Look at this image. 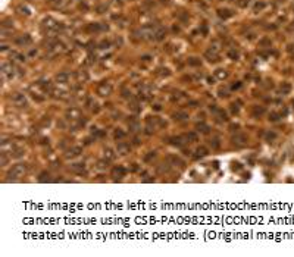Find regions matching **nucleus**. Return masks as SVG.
Here are the masks:
<instances>
[{
	"instance_id": "obj_17",
	"label": "nucleus",
	"mask_w": 294,
	"mask_h": 257,
	"mask_svg": "<svg viewBox=\"0 0 294 257\" xmlns=\"http://www.w3.org/2000/svg\"><path fill=\"white\" fill-rule=\"evenodd\" d=\"M184 140H187L185 137H174V138H171V144L172 146H177V147H183L187 141H184Z\"/></svg>"
},
{
	"instance_id": "obj_49",
	"label": "nucleus",
	"mask_w": 294,
	"mask_h": 257,
	"mask_svg": "<svg viewBox=\"0 0 294 257\" xmlns=\"http://www.w3.org/2000/svg\"><path fill=\"white\" fill-rule=\"evenodd\" d=\"M154 156H156V153H154V151H150V153H149V154L146 156V157H144V160H146V162H149L150 159H153Z\"/></svg>"
},
{
	"instance_id": "obj_18",
	"label": "nucleus",
	"mask_w": 294,
	"mask_h": 257,
	"mask_svg": "<svg viewBox=\"0 0 294 257\" xmlns=\"http://www.w3.org/2000/svg\"><path fill=\"white\" fill-rule=\"evenodd\" d=\"M196 129L199 131V132H202V134H209V131H210L209 125H206L204 122H197L196 123Z\"/></svg>"
},
{
	"instance_id": "obj_31",
	"label": "nucleus",
	"mask_w": 294,
	"mask_h": 257,
	"mask_svg": "<svg viewBox=\"0 0 294 257\" xmlns=\"http://www.w3.org/2000/svg\"><path fill=\"white\" fill-rule=\"evenodd\" d=\"M50 5L55 7V9H59V7H63L65 0H50Z\"/></svg>"
},
{
	"instance_id": "obj_4",
	"label": "nucleus",
	"mask_w": 294,
	"mask_h": 257,
	"mask_svg": "<svg viewBox=\"0 0 294 257\" xmlns=\"http://www.w3.org/2000/svg\"><path fill=\"white\" fill-rule=\"evenodd\" d=\"M12 103L16 106V107H27L28 106V102L22 93H13L12 94Z\"/></svg>"
},
{
	"instance_id": "obj_50",
	"label": "nucleus",
	"mask_w": 294,
	"mask_h": 257,
	"mask_svg": "<svg viewBox=\"0 0 294 257\" xmlns=\"http://www.w3.org/2000/svg\"><path fill=\"white\" fill-rule=\"evenodd\" d=\"M160 75H165V77H168V75H169V73H171V72H169V69H168V68H165V69H163V68H162V69H160Z\"/></svg>"
},
{
	"instance_id": "obj_53",
	"label": "nucleus",
	"mask_w": 294,
	"mask_h": 257,
	"mask_svg": "<svg viewBox=\"0 0 294 257\" xmlns=\"http://www.w3.org/2000/svg\"><path fill=\"white\" fill-rule=\"evenodd\" d=\"M131 109L135 110V112H138V110H140V107H138V104H137V103H132V104H131Z\"/></svg>"
},
{
	"instance_id": "obj_13",
	"label": "nucleus",
	"mask_w": 294,
	"mask_h": 257,
	"mask_svg": "<svg viewBox=\"0 0 294 257\" xmlns=\"http://www.w3.org/2000/svg\"><path fill=\"white\" fill-rule=\"evenodd\" d=\"M81 151H82V148H81V147H72V148H69V150H68L65 156H66L68 159H72V157H77V156H80Z\"/></svg>"
},
{
	"instance_id": "obj_22",
	"label": "nucleus",
	"mask_w": 294,
	"mask_h": 257,
	"mask_svg": "<svg viewBox=\"0 0 294 257\" xmlns=\"http://www.w3.org/2000/svg\"><path fill=\"white\" fill-rule=\"evenodd\" d=\"M215 77H216L218 80H227L228 72L225 69H216V71H215Z\"/></svg>"
},
{
	"instance_id": "obj_6",
	"label": "nucleus",
	"mask_w": 294,
	"mask_h": 257,
	"mask_svg": "<svg viewBox=\"0 0 294 257\" xmlns=\"http://www.w3.org/2000/svg\"><path fill=\"white\" fill-rule=\"evenodd\" d=\"M156 28L158 27H154V25H144L140 31L141 37L143 38H153L154 40V31H156Z\"/></svg>"
},
{
	"instance_id": "obj_11",
	"label": "nucleus",
	"mask_w": 294,
	"mask_h": 257,
	"mask_svg": "<svg viewBox=\"0 0 294 257\" xmlns=\"http://www.w3.org/2000/svg\"><path fill=\"white\" fill-rule=\"evenodd\" d=\"M125 173H127V169L122 168V166H115L112 169V176L113 178H122L125 176Z\"/></svg>"
},
{
	"instance_id": "obj_8",
	"label": "nucleus",
	"mask_w": 294,
	"mask_h": 257,
	"mask_svg": "<svg viewBox=\"0 0 294 257\" xmlns=\"http://www.w3.org/2000/svg\"><path fill=\"white\" fill-rule=\"evenodd\" d=\"M69 171L74 172V173H78V175H86L87 173V169H86V165L84 163H72L69 166Z\"/></svg>"
},
{
	"instance_id": "obj_46",
	"label": "nucleus",
	"mask_w": 294,
	"mask_h": 257,
	"mask_svg": "<svg viewBox=\"0 0 294 257\" xmlns=\"http://www.w3.org/2000/svg\"><path fill=\"white\" fill-rule=\"evenodd\" d=\"M40 125H41V126H49V125H50V119H49V118H43V119H41V122H40Z\"/></svg>"
},
{
	"instance_id": "obj_52",
	"label": "nucleus",
	"mask_w": 294,
	"mask_h": 257,
	"mask_svg": "<svg viewBox=\"0 0 294 257\" xmlns=\"http://www.w3.org/2000/svg\"><path fill=\"white\" fill-rule=\"evenodd\" d=\"M240 87H241V82H235V84L231 85V90H238Z\"/></svg>"
},
{
	"instance_id": "obj_26",
	"label": "nucleus",
	"mask_w": 294,
	"mask_h": 257,
	"mask_svg": "<svg viewBox=\"0 0 294 257\" xmlns=\"http://www.w3.org/2000/svg\"><path fill=\"white\" fill-rule=\"evenodd\" d=\"M206 154H208V148H206V147L202 146V147H199V148L196 150V157H197V159H199V157H204Z\"/></svg>"
},
{
	"instance_id": "obj_42",
	"label": "nucleus",
	"mask_w": 294,
	"mask_h": 257,
	"mask_svg": "<svg viewBox=\"0 0 294 257\" xmlns=\"http://www.w3.org/2000/svg\"><path fill=\"white\" fill-rule=\"evenodd\" d=\"M18 10H19V12H21V13H25V15H27V16H28V15H30V9H28V7H27V6H19L18 7Z\"/></svg>"
},
{
	"instance_id": "obj_59",
	"label": "nucleus",
	"mask_w": 294,
	"mask_h": 257,
	"mask_svg": "<svg viewBox=\"0 0 294 257\" xmlns=\"http://www.w3.org/2000/svg\"><path fill=\"white\" fill-rule=\"evenodd\" d=\"M293 104H294V100H293Z\"/></svg>"
},
{
	"instance_id": "obj_51",
	"label": "nucleus",
	"mask_w": 294,
	"mask_h": 257,
	"mask_svg": "<svg viewBox=\"0 0 294 257\" xmlns=\"http://www.w3.org/2000/svg\"><path fill=\"white\" fill-rule=\"evenodd\" d=\"M110 46V41H103V43L100 44V49H107Z\"/></svg>"
},
{
	"instance_id": "obj_48",
	"label": "nucleus",
	"mask_w": 294,
	"mask_h": 257,
	"mask_svg": "<svg viewBox=\"0 0 294 257\" xmlns=\"http://www.w3.org/2000/svg\"><path fill=\"white\" fill-rule=\"evenodd\" d=\"M77 77H78L80 80H82V81H86L87 78H88V77H87V73H84V72H78V73H77Z\"/></svg>"
},
{
	"instance_id": "obj_33",
	"label": "nucleus",
	"mask_w": 294,
	"mask_h": 257,
	"mask_svg": "<svg viewBox=\"0 0 294 257\" xmlns=\"http://www.w3.org/2000/svg\"><path fill=\"white\" fill-rule=\"evenodd\" d=\"M50 93H52V96H53L55 98H61V97H63V94H65L62 90H57V88H53Z\"/></svg>"
},
{
	"instance_id": "obj_15",
	"label": "nucleus",
	"mask_w": 294,
	"mask_h": 257,
	"mask_svg": "<svg viewBox=\"0 0 294 257\" xmlns=\"http://www.w3.org/2000/svg\"><path fill=\"white\" fill-rule=\"evenodd\" d=\"M166 35V30L163 28V27H158L156 28V31H154V40L156 41H160V40H163Z\"/></svg>"
},
{
	"instance_id": "obj_1",
	"label": "nucleus",
	"mask_w": 294,
	"mask_h": 257,
	"mask_svg": "<svg viewBox=\"0 0 294 257\" xmlns=\"http://www.w3.org/2000/svg\"><path fill=\"white\" fill-rule=\"evenodd\" d=\"M27 171H28V166L25 165V163H18V165H15L10 169V172L7 173V176H9V181L12 179V181H15V179H19V178H22L27 173Z\"/></svg>"
},
{
	"instance_id": "obj_55",
	"label": "nucleus",
	"mask_w": 294,
	"mask_h": 257,
	"mask_svg": "<svg viewBox=\"0 0 294 257\" xmlns=\"http://www.w3.org/2000/svg\"><path fill=\"white\" fill-rule=\"evenodd\" d=\"M228 94H227V91L225 90H219V97H227Z\"/></svg>"
},
{
	"instance_id": "obj_40",
	"label": "nucleus",
	"mask_w": 294,
	"mask_h": 257,
	"mask_svg": "<svg viewBox=\"0 0 294 257\" xmlns=\"http://www.w3.org/2000/svg\"><path fill=\"white\" fill-rule=\"evenodd\" d=\"M113 137H115L116 140H122L124 137H125V132H124V131H121V129H116V131H115V134H113Z\"/></svg>"
},
{
	"instance_id": "obj_39",
	"label": "nucleus",
	"mask_w": 294,
	"mask_h": 257,
	"mask_svg": "<svg viewBox=\"0 0 294 257\" xmlns=\"http://www.w3.org/2000/svg\"><path fill=\"white\" fill-rule=\"evenodd\" d=\"M279 118H281V115H279V113H276V112H271V113H269V121H272V122L278 121Z\"/></svg>"
},
{
	"instance_id": "obj_3",
	"label": "nucleus",
	"mask_w": 294,
	"mask_h": 257,
	"mask_svg": "<svg viewBox=\"0 0 294 257\" xmlns=\"http://www.w3.org/2000/svg\"><path fill=\"white\" fill-rule=\"evenodd\" d=\"M112 90H113V88H112V84L103 81V82H100L97 87V94L102 96V97H107V96L112 94Z\"/></svg>"
},
{
	"instance_id": "obj_24",
	"label": "nucleus",
	"mask_w": 294,
	"mask_h": 257,
	"mask_svg": "<svg viewBox=\"0 0 294 257\" xmlns=\"http://www.w3.org/2000/svg\"><path fill=\"white\" fill-rule=\"evenodd\" d=\"M38 85L43 88V91H52L53 88H52V82L50 81H40L38 82Z\"/></svg>"
},
{
	"instance_id": "obj_32",
	"label": "nucleus",
	"mask_w": 294,
	"mask_h": 257,
	"mask_svg": "<svg viewBox=\"0 0 294 257\" xmlns=\"http://www.w3.org/2000/svg\"><path fill=\"white\" fill-rule=\"evenodd\" d=\"M265 6H266V3H265V2H256V3H254V6H253V10H254V12H259V10L265 9Z\"/></svg>"
},
{
	"instance_id": "obj_25",
	"label": "nucleus",
	"mask_w": 294,
	"mask_h": 257,
	"mask_svg": "<svg viewBox=\"0 0 294 257\" xmlns=\"http://www.w3.org/2000/svg\"><path fill=\"white\" fill-rule=\"evenodd\" d=\"M265 113L263 106H253V116H262Z\"/></svg>"
},
{
	"instance_id": "obj_29",
	"label": "nucleus",
	"mask_w": 294,
	"mask_h": 257,
	"mask_svg": "<svg viewBox=\"0 0 294 257\" xmlns=\"http://www.w3.org/2000/svg\"><path fill=\"white\" fill-rule=\"evenodd\" d=\"M215 115H218V116H219V119H220V121H224V122H227V121H228V115H227V112H224L222 109H218V110H216V113H215Z\"/></svg>"
},
{
	"instance_id": "obj_36",
	"label": "nucleus",
	"mask_w": 294,
	"mask_h": 257,
	"mask_svg": "<svg viewBox=\"0 0 294 257\" xmlns=\"http://www.w3.org/2000/svg\"><path fill=\"white\" fill-rule=\"evenodd\" d=\"M200 63H202V62H200V59H197V57H190V59H188V65H190V66H200Z\"/></svg>"
},
{
	"instance_id": "obj_10",
	"label": "nucleus",
	"mask_w": 294,
	"mask_h": 257,
	"mask_svg": "<svg viewBox=\"0 0 294 257\" xmlns=\"http://www.w3.org/2000/svg\"><path fill=\"white\" fill-rule=\"evenodd\" d=\"M15 43L18 44V46H28V44H31V37L28 35V34L19 35L15 38Z\"/></svg>"
},
{
	"instance_id": "obj_43",
	"label": "nucleus",
	"mask_w": 294,
	"mask_h": 257,
	"mask_svg": "<svg viewBox=\"0 0 294 257\" xmlns=\"http://www.w3.org/2000/svg\"><path fill=\"white\" fill-rule=\"evenodd\" d=\"M6 162H7L6 151H3V153H2V159H0V165H2V166H5V165H6Z\"/></svg>"
},
{
	"instance_id": "obj_9",
	"label": "nucleus",
	"mask_w": 294,
	"mask_h": 257,
	"mask_svg": "<svg viewBox=\"0 0 294 257\" xmlns=\"http://www.w3.org/2000/svg\"><path fill=\"white\" fill-rule=\"evenodd\" d=\"M116 151L119 154H128L129 151H131V146H129L128 143H124V141H121V143H118Z\"/></svg>"
},
{
	"instance_id": "obj_16",
	"label": "nucleus",
	"mask_w": 294,
	"mask_h": 257,
	"mask_svg": "<svg viewBox=\"0 0 294 257\" xmlns=\"http://www.w3.org/2000/svg\"><path fill=\"white\" fill-rule=\"evenodd\" d=\"M233 143L234 144H237V146H244L246 143H247V137L243 134H238V135H234L233 137Z\"/></svg>"
},
{
	"instance_id": "obj_21",
	"label": "nucleus",
	"mask_w": 294,
	"mask_h": 257,
	"mask_svg": "<svg viewBox=\"0 0 294 257\" xmlns=\"http://www.w3.org/2000/svg\"><path fill=\"white\" fill-rule=\"evenodd\" d=\"M172 118H174L175 121H184V119H187V118H188V113H187V112H184V110H181V112L174 113V115H172Z\"/></svg>"
},
{
	"instance_id": "obj_56",
	"label": "nucleus",
	"mask_w": 294,
	"mask_h": 257,
	"mask_svg": "<svg viewBox=\"0 0 294 257\" xmlns=\"http://www.w3.org/2000/svg\"><path fill=\"white\" fill-rule=\"evenodd\" d=\"M229 128H231V131H238L240 125H237V123H235V125H234V123H233V125H231V126H229Z\"/></svg>"
},
{
	"instance_id": "obj_23",
	"label": "nucleus",
	"mask_w": 294,
	"mask_h": 257,
	"mask_svg": "<svg viewBox=\"0 0 294 257\" xmlns=\"http://www.w3.org/2000/svg\"><path fill=\"white\" fill-rule=\"evenodd\" d=\"M128 128H129V131H132V132H137V131L140 129V123H138V121L132 119V121H129V122H128Z\"/></svg>"
},
{
	"instance_id": "obj_28",
	"label": "nucleus",
	"mask_w": 294,
	"mask_h": 257,
	"mask_svg": "<svg viewBox=\"0 0 294 257\" xmlns=\"http://www.w3.org/2000/svg\"><path fill=\"white\" fill-rule=\"evenodd\" d=\"M279 91H281V94H288V93L291 91V85H290L288 82H282Z\"/></svg>"
},
{
	"instance_id": "obj_14",
	"label": "nucleus",
	"mask_w": 294,
	"mask_h": 257,
	"mask_svg": "<svg viewBox=\"0 0 294 257\" xmlns=\"http://www.w3.org/2000/svg\"><path fill=\"white\" fill-rule=\"evenodd\" d=\"M66 118L68 119H80L81 118V112L80 109H75V107H71V109L66 112Z\"/></svg>"
},
{
	"instance_id": "obj_47",
	"label": "nucleus",
	"mask_w": 294,
	"mask_h": 257,
	"mask_svg": "<svg viewBox=\"0 0 294 257\" xmlns=\"http://www.w3.org/2000/svg\"><path fill=\"white\" fill-rule=\"evenodd\" d=\"M231 112H233L234 115H237V113H238V112H240L238 106H237V104H235V103H233V104H231Z\"/></svg>"
},
{
	"instance_id": "obj_41",
	"label": "nucleus",
	"mask_w": 294,
	"mask_h": 257,
	"mask_svg": "<svg viewBox=\"0 0 294 257\" xmlns=\"http://www.w3.org/2000/svg\"><path fill=\"white\" fill-rule=\"evenodd\" d=\"M107 163H109V160H106V159L100 160V162L97 163V168L99 169H104V168H107Z\"/></svg>"
},
{
	"instance_id": "obj_2",
	"label": "nucleus",
	"mask_w": 294,
	"mask_h": 257,
	"mask_svg": "<svg viewBox=\"0 0 294 257\" xmlns=\"http://www.w3.org/2000/svg\"><path fill=\"white\" fill-rule=\"evenodd\" d=\"M62 27L63 25L61 24V22H57L55 18H52V16H47V18L43 21V28H46L47 31H59L62 30Z\"/></svg>"
},
{
	"instance_id": "obj_45",
	"label": "nucleus",
	"mask_w": 294,
	"mask_h": 257,
	"mask_svg": "<svg viewBox=\"0 0 294 257\" xmlns=\"http://www.w3.org/2000/svg\"><path fill=\"white\" fill-rule=\"evenodd\" d=\"M96 10H97L99 13H103V12H106V10H107V6H106V5H100V6L96 7Z\"/></svg>"
},
{
	"instance_id": "obj_30",
	"label": "nucleus",
	"mask_w": 294,
	"mask_h": 257,
	"mask_svg": "<svg viewBox=\"0 0 294 257\" xmlns=\"http://www.w3.org/2000/svg\"><path fill=\"white\" fill-rule=\"evenodd\" d=\"M185 138H187L188 143H196V141L199 140V135H197L196 132H188V134L185 135Z\"/></svg>"
},
{
	"instance_id": "obj_38",
	"label": "nucleus",
	"mask_w": 294,
	"mask_h": 257,
	"mask_svg": "<svg viewBox=\"0 0 294 257\" xmlns=\"http://www.w3.org/2000/svg\"><path fill=\"white\" fill-rule=\"evenodd\" d=\"M12 57H15V60H18V62H25V56L21 55V53H16V52L12 53Z\"/></svg>"
},
{
	"instance_id": "obj_20",
	"label": "nucleus",
	"mask_w": 294,
	"mask_h": 257,
	"mask_svg": "<svg viewBox=\"0 0 294 257\" xmlns=\"http://www.w3.org/2000/svg\"><path fill=\"white\" fill-rule=\"evenodd\" d=\"M68 78H69V75H68L66 72H61V73H57V75H56V81H57L59 84H66Z\"/></svg>"
},
{
	"instance_id": "obj_7",
	"label": "nucleus",
	"mask_w": 294,
	"mask_h": 257,
	"mask_svg": "<svg viewBox=\"0 0 294 257\" xmlns=\"http://www.w3.org/2000/svg\"><path fill=\"white\" fill-rule=\"evenodd\" d=\"M2 73H3V77H5V78H12L13 73H15L12 63H9V62H5V63L2 65Z\"/></svg>"
},
{
	"instance_id": "obj_34",
	"label": "nucleus",
	"mask_w": 294,
	"mask_h": 257,
	"mask_svg": "<svg viewBox=\"0 0 294 257\" xmlns=\"http://www.w3.org/2000/svg\"><path fill=\"white\" fill-rule=\"evenodd\" d=\"M228 57H229V59H233V60H237V59H238V52H237V50H234V49L228 50Z\"/></svg>"
},
{
	"instance_id": "obj_19",
	"label": "nucleus",
	"mask_w": 294,
	"mask_h": 257,
	"mask_svg": "<svg viewBox=\"0 0 294 257\" xmlns=\"http://www.w3.org/2000/svg\"><path fill=\"white\" fill-rule=\"evenodd\" d=\"M168 162L174 166H179V168L184 166V162L179 159V157H177V156H169V157H168Z\"/></svg>"
},
{
	"instance_id": "obj_58",
	"label": "nucleus",
	"mask_w": 294,
	"mask_h": 257,
	"mask_svg": "<svg viewBox=\"0 0 294 257\" xmlns=\"http://www.w3.org/2000/svg\"><path fill=\"white\" fill-rule=\"evenodd\" d=\"M160 109H162V107H160L159 104H154V110H160Z\"/></svg>"
},
{
	"instance_id": "obj_57",
	"label": "nucleus",
	"mask_w": 294,
	"mask_h": 257,
	"mask_svg": "<svg viewBox=\"0 0 294 257\" xmlns=\"http://www.w3.org/2000/svg\"><path fill=\"white\" fill-rule=\"evenodd\" d=\"M208 82H209V84H215V80H213V78H210V77H209V78H208Z\"/></svg>"
},
{
	"instance_id": "obj_54",
	"label": "nucleus",
	"mask_w": 294,
	"mask_h": 257,
	"mask_svg": "<svg viewBox=\"0 0 294 257\" xmlns=\"http://www.w3.org/2000/svg\"><path fill=\"white\" fill-rule=\"evenodd\" d=\"M233 169H234V171H240V169H241V165H240V163H234Z\"/></svg>"
},
{
	"instance_id": "obj_5",
	"label": "nucleus",
	"mask_w": 294,
	"mask_h": 257,
	"mask_svg": "<svg viewBox=\"0 0 294 257\" xmlns=\"http://www.w3.org/2000/svg\"><path fill=\"white\" fill-rule=\"evenodd\" d=\"M218 55H219V47H218L216 43L212 44V46L209 47V50H206V53H204V56L208 57V60H210V62L218 60Z\"/></svg>"
},
{
	"instance_id": "obj_44",
	"label": "nucleus",
	"mask_w": 294,
	"mask_h": 257,
	"mask_svg": "<svg viewBox=\"0 0 294 257\" xmlns=\"http://www.w3.org/2000/svg\"><path fill=\"white\" fill-rule=\"evenodd\" d=\"M235 2H237V5H238L240 7H246L249 5V0H235Z\"/></svg>"
},
{
	"instance_id": "obj_27",
	"label": "nucleus",
	"mask_w": 294,
	"mask_h": 257,
	"mask_svg": "<svg viewBox=\"0 0 294 257\" xmlns=\"http://www.w3.org/2000/svg\"><path fill=\"white\" fill-rule=\"evenodd\" d=\"M104 159L106 160H113L115 159V153L112 148H104Z\"/></svg>"
},
{
	"instance_id": "obj_35",
	"label": "nucleus",
	"mask_w": 294,
	"mask_h": 257,
	"mask_svg": "<svg viewBox=\"0 0 294 257\" xmlns=\"http://www.w3.org/2000/svg\"><path fill=\"white\" fill-rule=\"evenodd\" d=\"M265 138H266V141H269L271 143V141H274L276 138V134L274 132V131H268V132L265 134Z\"/></svg>"
},
{
	"instance_id": "obj_12",
	"label": "nucleus",
	"mask_w": 294,
	"mask_h": 257,
	"mask_svg": "<svg viewBox=\"0 0 294 257\" xmlns=\"http://www.w3.org/2000/svg\"><path fill=\"white\" fill-rule=\"evenodd\" d=\"M218 16L225 21V19H228V18H233L234 12L231 10V9H218Z\"/></svg>"
},
{
	"instance_id": "obj_37",
	"label": "nucleus",
	"mask_w": 294,
	"mask_h": 257,
	"mask_svg": "<svg viewBox=\"0 0 294 257\" xmlns=\"http://www.w3.org/2000/svg\"><path fill=\"white\" fill-rule=\"evenodd\" d=\"M209 144H210V147L212 148H219V146H220V143H219V138H212V140L209 141Z\"/></svg>"
}]
</instances>
